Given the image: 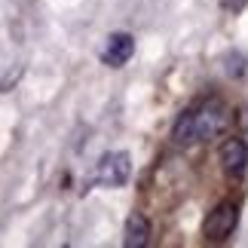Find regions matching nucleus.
I'll use <instances>...</instances> for the list:
<instances>
[{
    "instance_id": "f257e3e1",
    "label": "nucleus",
    "mask_w": 248,
    "mask_h": 248,
    "mask_svg": "<svg viewBox=\"0 0 248 248\" xmlns=\"http://www.w3.org/2000/svg\"><path fill=\"white\" fill-rule=\"evenodd\" d=\"M190 117H193V135L196 141H208L215 135H221L227 129V123H230V110H227V104L221 101H205L202 108L190 110Z\"/></svg>"
},
{
    "instance_id": "f03ea898",
    "label": "nucleus",
    "mask_w": 248,
    "mask_h": 248,
    "mask_svg": "<svg viewBox=\"0 0 248 248\" xmlns=\"http://www.w3.org/2000/svg\"><path fill=\"white\" fill-rule=\"evenodd\" d=\"M236 224H239V208L233 202H221V205H215L212 212H208L205 224H202V236L208 242H224V239L233 236Z\"/></svg>"
},
{
    "instance_id": "7ed1b4c3",
    "label": "nucleus",
    "mask_w": 248,
    "mask_h": 248,
    "mask_svg": "<svg viewBox=\"0 0 248 248\" xmlns=\"http://www.w3.org/2000/svg\"><path fill=\"white\" fill-rule=\"evenodd\" d=\"M132 175V163H129V154L126 150H117V154H104L95 178L101 181L104 187H123Z\"/></svg>"
},
{
    "instance_id": "20e7f679",
    "label": "nucleus",
    "mask_w": 248,
    "mask_h": 248,
    "mask_svg": "<svg viewBox=\"0 0 248 248\" xmlns=\"http://www.w3.org/2000/svg\"><path fill=\"white\" fill-rule=\"evenodd\" d=\"M217 159H221V169L230 178H242L248 166V144L242 138H227L217 150Z\"/></svg>"
},
{
    "instance_id": "39448f33",
    "label": "nucleus",
    "mask_w": 248,
    "mask_h": 248,
    "mask_svg": "<svg viewBox=\"0 0 248 248\" xmlns=\"http://www.w3.org/2000/svg\"><path fill=\"white\" fill-rule=\"evenodd\" d=\"M132 52H135V37L126 34V31H117V34L108 37V46H104V52H101V62L108 64V68H123V64L132 59Z\"/></svg>"
},
{
    "instance_id": "423d86ee",
    "label": "nucleus",
    "mask_w": 248,
    "mask_h": 248,
    "mask_svg": "<svg viewBox=\"0 0 248 248\" xmlns=\"http://www.w3.org/2000/svg\"><path fill=\"white\" fill-rule=\"evenodd\" d=\"M150 242V224L144 215H129L126 217V230H123V245L126 248H144Z\"/></svg>"
},
{
    "instance_id": "0eeeda50",
    "label": "nucleus",
    "mask_w": 248,
    "mask_h": 248,
    "mask_svg": "<svg viewBox=\"0 0 248 248\" xmlns=\"http://www.w3.org/2000/svg\"><path fill=\"white\" fill-rule=\"evenodd\" d=\"M242 71H245V62H242V55H233V59H230V64H227V74H230V77H239Z\"/></svg>"
},
{
    "instance_id": "6e6552de",
    "label": "nucleus",
    "mask_w": 248,
    "mask_h": 248,
    "mask_svg": "<svg viewBox=\"0 0 248 248\" xmlns=\"http://www.w3.org/2000/svg\"><path fill=\"white\" fill-rule=\"evenodd\" d=\"M248 0H221V6L227 9V13H242Z\"/></svg>"
}]
</instances>
